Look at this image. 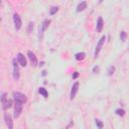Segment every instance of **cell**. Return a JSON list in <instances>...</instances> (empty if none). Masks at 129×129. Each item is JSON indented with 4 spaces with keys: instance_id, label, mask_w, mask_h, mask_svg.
<instances>
[{
    "instance_id": "obj_5",
    "label": "cell",
    "mask_w": 129,
    "mask_h": 129,
    "mask_svg": "<svg viewBox=\"0 0 129 129\" xmlns=\"http://www.w3.org/2000/svg\"><path fill=\"white\" fill-rule=\"evenodd\" d=\"M18 61H16V59H13L12 63H13V79L15 81L19 80V67H18Z\"/></svg>"
},
{
    "instance_id": "obj_21",
    "label": "cell",
    "mask_w": 129,
    "mask_h": 129,
    "mask_svg": "<svg viewBox=\"0 0 129 129\" xmlns=\"http://www.w3.org/2000/svg\"><path fill=\"white\" fill-rule=\"evenodd\" d=\"M32 30H33V22H29L28 28H27V32H28V33H31Z\"/></svg>"
},
{
    "instance_id": "obj_25",
    "label": "cell",
    "mask_w": 129,
    "mask_h": 129,
    "mask_svg": "<svg viewBox=\"0 0 129 129\" xmlns=\"http://www.w3.org/2000/svg\"><path fill=\"white\" fill-rule=\"evenodd\" d=\"M39 66H40V67H42V66H45V62H41V63L39 64Z\"/></svg>"
},
{
    "instance_id": "obj_10",
    "label": "cell",
    "mask_w": 129,
    "mask_h": 129,
    "mask_svg": "<svg viewBox=\"0 0 129 129\" xmlns=\"http://www.w3.org/2000/svg\"><path fill=\"white\" fill-rule=\"evenodd\" d=\"M4 119H5V123H6L7 127H8V129H14L13 128V121H12L11 116H10L9 114H7V113H5Z\"/></svg>"
},
{
    "instance_id": "obj_4",
    "label": "cell",
    "mask_w": 129,
    "mask_h": 129,
    "mask_svg": "<svg viewBox=\"0 0 129 129\" xmlns=\"http://www.w3.org/2000/svg\"><path fill=\"white\" fill-rule=\"evenodd\" d=\"M22 109H23V104L22 103H18V102H15V106H14V118H18L22 112Z\"/></svg>"
},
{
    "instance_id": "obj_8",
    "label": "cell",
    "mask_w": 129,
    "mask_h": 129,
    "mask_svg": "<svg viewBox=\"0 0 129 129\" xmlns=\"http://www.w3.org/2000/svg\"><path fill=\"white\" fill-rule=\"evenodd\" d=\"M79 82H76V83H74L73 85V87H72V90H71V94H70V99L73 100L75 99V97H76L77 93H78V90H79Z\"/></svg>"
},
{
    "instance_id": "obj_1",
    "label": "cell",
    "mask_w": 129,
    "mask_h": 129,
    "mask_svg": "<svg viewBox=\"0 0 129 129\" xmlns=\"http://www.w3.org/2000/svg\"><path fill=\"white\" fill-rule=\"evenodd\" d=\"M12 96H13V99L15 102H18V103H26L27 101V98H26V96L22 93H19V92H13L12 93Z\"/></svg>"
},
{
    "instance_id": "obj_24",
    "label": "cell",
    "mask_w": 129,
    "mask_h": 129,
    "mask_svg": "<svg viewBox=\"0 0 129 129\" xmlns=\"http://www.w3.org/2000/svg\"><path fill=\"white\" fill-rule=\"evenodd\" d=\"M41 75H42L44 77H45V76H47V71H42V74H41Z\"/></svg>"
},
{
    "instance_id": "obj_14",
    "label": "cell",
    "mask_w": 129,
    "mask_h": 129,
    "mask_svg": "<svg viewBox=\"0 0 129 129\" xmlns=\"http://www.w3.org/2000/svg\"><path fill=\"white\" fill-rule=\"evenodd\" d=\"M85 58H86L85 52H78V53L75 55V59H76L77 61H83V60H85Z\"/></svg>"
},
{
    "instance_id": "obj_19",
    "label": "cell",
    "mask_w": 129,
    "mask_h": 129,
    "mask_svg": "<svg viewBox=\"0 0 129 129\" xmlns=\"http://www.w3.org/2000/svg\"><path fill=\"white\" fill-rule=\"evenodd\" d=\"M120 38H121V41H125L126 40V38H127V33L125 31H121L120 32Z\"/></svg>"
},
{
    "instance_id": "obj_15",
    "label": "cell",
    "mask_w": 129,
    "mask_h": 129,
    "mask_svg": "<svg viewBox=\"0 0 129 129\" xmlns=\"http://www.w3.org/2000/svg\"><path fill=\"white\" fill-rule=\"evenodd\" d=\"M38 92H39V94H40V95L44 96L45 98H48V93L47 89H45L44 87H40V88L38 89Z\"/></svg>"
},
{
    "instance_id": "obj_12",
    "label": "cell",
    "mask_w": 129,
    "mask_h": 129,
    "mask_svg": "<svg viewBox=\"0 0 129 129\" xmlns=\"http://www.w3.org/2000/svg\"><path fill=\"white\" fill-rule=\"evenodd\" d=\"M104 27V22H103V18L100 16L98 18V20H97V26H96V30L97 32H101L102 29Z\"/></svg>"
},
{
    "instance_id": "obj_11",
    "label": "cell",
    "mask_w": 129,
    "mask_h": 129,
    "mask_svg": "<svg viewBox=\"0 0 129 129\" xmlns=\"http://www.w3.org/2000/svg\"><path fill=\"white\" fill-rule=\"evenodd\" d=\"M17 61H18V63H19V64L21 67H26L27 66V62H26V59H25V57L22 55V53H18L17 55Z\"/></svg>"
},
{
    "instance_id": "obj_20",
    "label": "cell",
    "mask_w": 129,
    "mask_h": 129,
    "mask_svg": "<svg viewBox=\"0 0 129 129\" xmlns=\"http://www.w3.org/2000/svg\"><path fill=\"white\" fill-rule=\"evenodd\" d=\"M114 72H115V67H114V66H111V67L109 68V70H108V76H112V75L114 74Z\"/></svg>"
},
{
    "instance_id": "obj_13",
    "label": "cell",
    "mask_w": 129,
    "mask_h": 129,
    "mask_svg": "<svg viewBox=\"0 0 129 129\" xmlns=\"http://www.w3.org/2000/svg\"><path fill=\"white\" fill-rule=\"evenodd\" d=\"M86 8H87V2H86V1H82L77 6V12H81V11H83V10H85Z\"/></svg>"
},
{
    "instance_id": "obj_6",
    "label": "cell",
    "mask_w": 129,
    "mask_h": 129,
    "mask_svg": "<svg viewBox=\"0 0 129 129\" xmlns=\"http://www.w3.org/2000/svg\"><path fill=\"white\" fill-rule=\"evenodd\" d=\"M13 22H14V27L16 30H19L21 26H22V21H21V18L17 13L13 14Z\"/></svg>"
},
{
    "instance_id": "obj_2",
    "label": "cell",
    "mask_w": 129,
    "mask_h": 129,
    "mask_svg": "<svg viewBox=\"0 0 129 129\" xmlns=\"http://www.w3.org/2000/svg\"><path fill=\"white\" fill-rule=\"evenodd\" d=\"M6 96H7V94H6V93H3V94H2V96H1L2 108H3L4 110H6V109L10 108V107L12 106V101H11V100H8V99L6 98Z\"/></svg>"
},
{
    "instance_id": "obj_17",
    "label": "cell",
    "mask_w": 129,
    "mask_h": 129,
    "mask_svg": "<svg viewBox=\"0 0 129 129\" xmlns=\"http://www.w3.org/2000/svg\"><path fill=\"white\" fill-rule=\"evenodd\" d=\"M58 11H59V7H58V6H52V7L50 8V10H49V14H50V15H53V14H56Z\"/></svg>"
},
{
    "instance_id": "obj_9",
    "label": "cell",
    "mask_w": 129,
    "mask_h": 129,
    "mask_svg": "<svg viewBox=\"0 0 129 129\" xmlns=\"http://www.w3.org/2000/svg\"><path fill=\"white\" fill-rule=\"evenodd\" d=\"M27 56H28V59L31 63V66L32 67H36L37 66V59L34 55V52H32L31 50H28L27 51Z\"/></svg>"
},
{
    "instance_id": "obj_16",
    "label": "cell",
    "mask_w": 129,
    "mask_h": 129,
    "mask_svg": "<svg viewBox=\"0 0 129 129\" xmlns=\"http://www.w3.org/2000/svg\"><path fill=\"white\" fill-rule=\"evenodd\" d=\"M115 113H116V115H118V116H120V117H123L124 115H125V110L124 109H121V108H119V109H117L116 111H115Z\"/></svg>"
},
{
    "instance_id": "obj_3",
    "label": "cell",
    "mask_w": 129,
    "mask_h": 129,
    "mask_svg": "<svg viewBox=\"0 0 129 129\" xmlns=\"http://www.w3.org/2000/svg\"><path fill=\"white\" fill-rule=\"evenodd\" d=\"M50 23V20L49 19H45L42 24L39 26V39H42V36H44V31L47 30V28L48 27Z\"/></svg>"
},
{
    "instance_id": "obj_23",
    "label": "cell",
    "mask_w": 129,
    "mask_h": 129,
    "mask_svg": "<svg viewBox=\"0 0 129 129\" xmlns=\"http://www.w3.org/2000/svg\"><path fill=\"white\" fill-rule=\"evenodd\" d=\"M79 75H80V74H79L78 72H75V73L73 74V76H72V78H73L74 80H76V79H77V78L79 77Z\"/></svg>"
},
{
    "instance_id": "obj_18",
    "label": "cell",
    "mask_w": 129,
    "mask_h": 129,
    "mask_svg": "<svg viewBox=\"0 0 129 129\" xmlns=\"http://www.w3.org/2000/svg\"><path fill=\"white\" fill-rule=\"evenodd\" d=\"M95 122H96L97 127H98L99 129H103V127H104V123H103L100 119H96V120H95Z\"/></svg>"
},
{
    "instance_id": "obj_7",
    "label": "cell",
    "mask_w": 129,
    "mask_h": 129,
    "mask_svg": "<svg viewBox=\"0 0 129 129\" xmlns=\"http://www.w3.org/2000/svg\"><path fill=\"white\" fill-rule=\"evenodd\" d=\"M105 40H106V36L104 35V36H102L101 38H100V40L98 41V45H97V47H96V49H95V58H97L99 56V52H100V50L102 49V47H103V45H104V42H105Z\"/></svg>"
},
{
    "instance_id": "obj_22",
    "label": "cell",
    "mask_w": 129,
    "mask_h": 129,
    "mask_svg": "<svg viewBox=\"0 0 129 129\" xmlns=\"http://www.w3.org/2000/svg\"><path fill=\"white\" fill-rule=\"evenodd\" d=\"M100 72V68L98 67V66H95L94 68H93V73L94 74H98Z\"/></svg>"
}]
</instances>
